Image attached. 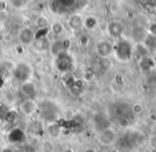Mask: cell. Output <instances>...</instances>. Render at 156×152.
<instances>
[{"instance_id":"obj_1","label":"cell","mask_w":156,"mask_h":152,"mask_svg":"<svg viewBox=\"0 0 156 152\" xmlns=\"http://www.w3.org/2000/svg\"><path fill=\"white\" fill-rule=\"evenodd\" d=\"M37 110L40 111L42 119L47 123L57 122L60 118V108L58 104L51 100H43L37 103Z\"/></svg>"},{"instance_id":"obj_4","label":"cell","mask_w":156,"mask_h":152,"mask_svg":"<svg viewBox=\"0 0 156 152\" xmlns=\"http://www.w3.org/2000/svg\"><path fill=\"white\" fill-rule=\"evenodd\" d=\"M55 67L60 73H69L74 69L73 57L69 52H63L55 56Z\"/></svg>"},{"instance_id":"obj_32","label":"cell","mask_w":156,"mask_h":152,"mask_svg":"<svg viewBox=\"0 0 156 152\" xmlns=\"http://www.w3.org/2000/svg\"><path fill=\"white\" fill-rule=\"evenodd\" d=\"M154 145H155V147H156V141H155V143H154Z\"/></svg>"},{"instance_id":"obj_33","label":"cell","mask_w":156,"mask_h":152,"mask_svg":"<svg viewBox=\"0 0 156 152\" xmlns=\"http://www.w3.org/2000/svg\"><path fill=\"white\" fill-rule=\"evenodd\" d=\"M55 152H56V151H55Z\"/></svg>"},{"instance_id":"obj_19","label":"cell","mask_w":156,"mask_h":152,"mask_svg":"<svg viewBox=\"0 0 156 152\" xmlns=\"http://www.w3.org/2000/svg\"><path fill=\"white\" fill-rule=\"evenodd\" d=\"M142 43L147 46L149 52H154V50H156V35L147 34V37H145L144 41Z\"/></svg>"},{"instance_id":"obj_20","label":"cell","mask_w":156,"mask_h":152,"mask_svg":"<svg viewBox=\"0 0 156 152\" xmlns=\"http://www.w3.org/2000/svg\"><path fill=\"white\" fill-rule=\"evenodd\" d=\"M17 117H18V114L15 109H8L5 111V116H3V119L8 123H14L17 120Z\"/></svg>"},{"instance_id":"obj_17","label":"cell","mask_w":156,"mask_h":152,"mask_svg":"<svg viewBox=\"0 0 156 152\" xmlns=\"http://www.w3.org/2000/svg\"><path fill=\"white\" fill-rule=\"evenodd\" d=\"M98 26V20L95 16L89 15L83 18V27L88 30H94Z\"/></svg>"},{"instance_id":"obj_5","label":"cell","mask_w":156,"mask_h":152,"mask_svg":"<svg viewBox=\"0 0 156 152\" xmlns=\"http://www.w3.org/2000/svg\"><path fill=\"white\" fill-rule=\"evenodd\" d=\"M98 140L102 146L109 147V146L113 145L115 141L117 140V133L111 126H108L98 132Z\"/></svg>"},{"instance_id":"obj_6","label":"cell","mask_w":156,"mask_h":152,"mask_svg":"<svg viewBox=\"0 0 156 152\" xmlns=\"http://www.w3.org/2000/svg\"><path fill=\"white\" fill-rule=\"evenodd\" d=\"M95 52L100 58H108L113 54V43L109 40H100L95 44Z\"/></svg>"},{"instance_id":"obj_9","label":"cell","mask_w":156,"mask_h":152,"mask_svg":"<svg viewBox=\"0 0 156 152\" xmlns=\"http://www.w3.org/2000/svg\"><path fill=\"white\" fill-rule=\"evenodd\" d=\"M20 111L24 116L30 117L37 111V103L32 99H25L20 104Z\"/></svg>"},{"instance_id":"obj_22","label":"cell","mask_w":156,"mask_h":152,"mask_svg":"<svg viewBox=\"0 0 156 152\" xmlns=\"http://www.w3.org/2000/svg\"><path fill=\"white\" fill-rule=\"evenodd\" d=\"M41 152H55V145L52 140L45 139L41 145Z\"/></svg>"},{"instance_id":"obj_11","label":"cell","mask_w":156,"mask_h":152,"mask_svg":"<svg viewBox=\"0 0 156 152\" xmlns=\"http://www.w3.org/2000/svg\"><path fill=\"white\" fill-rule=\"evenodd\" d=\"M50 52L54 56L61 54L63 52H67L69 49V41L67 40H56L54 43L50 44Z\"/></svg>"},{"instance_id":"obj_27","label":"cell","mask_w":156,"mask_h":152,"mask_svg":"<svg viewBox=\"0 0 156 152\" xmlns=\"http://www.w3.org/2000/svg\"><path fill=\"white\" fill-rule=\"evenodd\" d=\"M8 7H9V5H8L7 0H0V12H1V13L7 11Z\"/></svg>"},{"instance_id":"obj_24","label":"cell","mask_w":156,"mask_h":152,"mask_svg":"<svg viewBox=\"0 0 156 152\" xmlns=\"http://www.w3.org/2000/svg\"><path fill=\"white\" fill-rule=\"evenodd\" d=\"M147 34L156 35V22H151L149 23V25L147 26Z\"/></svg>"},{"instance_id":"obj_10","label":"cell","mask_w":156,"mask_h":152,"mask_svg":"<svg viewBox=\"0 0 156 152\" xmlns=\"http://www.w3.org/2000/svg\"><path fill=\"white\" fill-rule=\"evenodd\" d=\"M123 30H124L123 25H122V23L119 22V20H112L111 23H109L108 33L111 38H113V39L119 40L120 38H122Z\"/></svg>"},{"instance_id":"obj_15","label":"cell","mask_w":156,"mask_h":152,"mask_svg":"<svg viewBox=\"0 0 156 152\" xmlns=\"http://www.w3.org/2000/svg\"><path fill=\"white\" fill-rule=\"evenodd\" d=\"M50 31L55 37H61V35L64 33L65 29H64V25L62 24L59 20H55L51 25H50Z\"/></svg>"},{"instance_id":"obj_30","label":"cell","mask_w":156,"mask_h":152,"mask_svg":"<svg viewBox=\"0 0 156 152\" xmlns=\"http://www.w3.org/2000/svg\"><path fill=\"white\" fill-rule=\"evenodd\" d=\"M0 18H1V12H0Z\"/></svg>"},{"instance_id":"obj_14","label":"cell","mask_w":156,"mask_h":152,"mask_svg":"<svg viewBox=\"0 0 156 152\" xmlns=\"http://www.w3.org/2000/svg\"><path fill=\"white\" fill-rule=\"evenodd\" d=\"M147 29L142 28V27H136V28L133 29V39L137 42V43H142L144 41L145 37H147Z\"/></svg>"},{"instance_id":"obj_18","label":"cell","mask_w":156,"mask_h":152,"mask_svg":"<svg viewBox=\"0 0 156 152\" xmlns=\"http://www.w3.org/2000/svg\"><path fill=\"white\" fill-rule=\"evenodd\" d=\"M9 7L14 10H22L28 5L30 0H7Z\"/></svg>"},{"instance_id":"obj_31","label":"cell","mask_w":156,"mask_h":152,"mask_svg":"<svg viewBox=\"0 0 156 152\" xmlns=\"http://www.w3.org/2000/svg\"><path fill=\"white\" fill-rule=\"evenodd\" d=\"M0 31H1V25H0Z\"/></svg>"},{"instance_id":"obj_26","label":"cell","mask_w":156,"mask_h":152,"mask_svg":"<svg viewBox=\"0 0 156 152\" xmlns=\"http://www.w3.org/2000/svg\"><path fill=\"white\" fill-rule=\"evenodd\" d=\"M89 42H90V40H89V38H88V35L83 34L80 38H79V44H80V45L86 46V45H88Z\"/></svg>"},{"instance_id":"obj_13","label":"cell","mask_w":156,"mask_h":152,"mask_svg":"<svg viewBox=\"0 0 156 152\" xmlns=\"http://www.w3.org/2000/svg\"><path fill=\"white\" fill-rule=\"evenodd\" d=\"M46 133L52 139H58L62 134V128L58 122H52V123H47L46 126Z\"/></svg>"},{"instance_id":"obj_7","label":"cell","mask_w":156,"mask_h":152,"mask_svg":"<svg viewBox=\"0 0 156 152\" xmlns=\"http://www.w3.org/2000/svg\"><path fill=\"white\" fill-rule=\"evenodd\" d=\"M18 41H20V45L23 46H28L34 42L35 40V32L32 28L28 26H25L18 31Z\"/></svg>"},{"instance_id":"obj_23","label":"cell","mask_w":156,"mask_h":152,"mask_svg":"<svg viewBox=\"0 0 156 152\" xmlns=\"http://www.w3.org/2000/svg\"><path fill=\"white\" fill-rule=\"evenodd\" d=\"M34 25L37 28V30H39V29H45V28H47V26H48V20L46 17H44V16H39V17L35 20Z\"/></svg>"},{"instance_id":"obj_3","label":"cell","mask_w":156,"mask_h":152,"mask_svg":"<svg viewBox=\"0 0 156 152\" xmlns=\"http://www.w3.org/2000/svg\"><path fill=\"white\" fill-rule=\"evenodd\" d=\"M33 70L29 63L27 62H20L17 64L14 65L13 70H12V76L16 81L20 84L25 83V81H31L32 77Z\"/></svg>"},{"instance_id":"obj_21","label":"cell","mask_w":156,"mask_h":152,"mask_svg":"<svg viewBox=\"0 0 156 152\" xmlns=\"http://www.w3.org/2000/svg\"><path fill=\"white\" fill-rule=\"evenodd\" d=\"M94 121H95V126L98 130V132L102 131V130H104V128H108V126H110L109 125L108 120H107L106 118H100V115L96 116L95 119H94Z\"/></svg>"},{"instance_id":"obj_2","label":"cell","mask_w":156,"mask_h":152,"mask_svg":"<svg viewBox=\"0 0 156 152\" xmlns=\"http://www.w3.org/2000/svg\"><path fill=\"white\" fill-rule=\"evenodd\" d=\"M134 54V45L132 41L124 38H120L115 44H113V54L115 57L121 62H128Z\"/></svg>"},{"instance_id":"obj_28","label":"cell","mask_w":156,"mask_h":152,"mask_svg":"<svg viewBox=\"0 0 156 152\" xmlns=\"http://www.w3.org/2000/svg\"><path fill=\"white\" fill-rule=\"evenodd\" d=\"M83 152H96V150L93 149V148H87Z\"/></svg>"},{"instance_id":"obj_8","label":"cell","mask_w":156,"mask_h":152,"mask_svg":"<svg viewBox=\"0 0 156 152\" xmlns=\"http://www.w3.org/2000/svg\"><path fill=\"white\" fill-rule=\"evenodd\" d=\"M20 91L25 99H32V100H35V98H37V87L34 81H25V83L20 84Z\"/></svg>"},{"instance_id":"obj_12","label":"cell","mask_w":156,"mask_h":152,"mask_svg":"<svg viewBox=\"0 0 156 152\" xmlns=\"http://www.w3.org/2000/svg\"><path fill=\"white\" fill-rule=\"evenodd\" d=\"M67 25L69 27L74 31L80 30L81 28L83 27V18L80 14L78 13H74L72 14L71 16L67 20Z\"/></svg>"},{"instance_id":"obj_16","label":"cell","mask_w":156,"mask_h":152,"mask_svg":"<svg viewBox=\"0 0 156 152\" xmlns=\"http://www.w3.org/2000/svg\"><path fill=\"white\" fill-rule=\"evenodd\" d=\"M24 138H25L24 133L20 128H14L9 134V140L11 143H20V141H23Z\"/></svg>"},{"instance_id":"obj_29","label":"cell","mask_w":156,"mask_h":152,"mask_svg":"<svg viewBox=\"0 0 156 152\" xmlns=\"http://www.w3.org/2000/svg\"><path fill=\"white\" fill-rule=\"evenodd\" d=\"M64 152H74V150L72 148H67V149L64 150Z\"/></svg>"},{"instance_id":"obj_25","label":"cell","mask_w":156,"mask_h":152,"mask_svg":"<svg viewBox=\"0 0 156 152\" xmlns=\"http://www.w3.org/2000/svg\"><path fill=\"white\" fill-rule=\"evenodd\" d=\"M132 111L134 115H138V114H141L143 111V106L140 104V103H136V104L132 105Z\"/></svg>"}]
</instances>
